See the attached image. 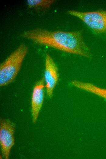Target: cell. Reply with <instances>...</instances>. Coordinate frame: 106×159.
Here are the masks:
<instances>
[{
    "instance_id": "3957f363",
    "label": "cell",
    "mask_w": 106,
    "mask_h": 159,
    "mask_svg": "<svg viewBox=\"0 0 106 159\" xmlns=\"http://www.w3.org/2000/svg\"><path fill=\"white\" fill-rule=\"evenodd\" d=\"M68 13L81 20L95 32L106 34V10L81 12L72 10Z\"/></svg>"
},
{
    "instance_id": "6da1fadb",
    "label": "cell",
    "mask_w": 106,
    "mask_h": 159,
    "mask_svg": "<svg viewBox=\"0 0 106 159\" xmlns=\"http://www.w3.org/2000/svg\"><path fill=\"white\" fill-rule=\"evenodd\" d=\"M21 36L40 45L87 58L91 57L90 49L80 31H51L38 28L25 31Z\"/></svg>"
},
{
    "instance_id": "ba28073f",
    "label": "cell",
    "mask_w": 106,
    "mask_h": 159,
    "mask_svg": "<svg viewBox=\"0 0 106 159\" xmlns=\"http://www.w3.org/2000/svg\"><path fill=\"white\" fill-rule=\"evenodd\" d=\"M55 2L52 0H28L27 4L30 8H41L47 9L49 8Z\"/></svg>"
},
{
    "instance_id": "52a82bcc",
    "label": "cell",
    "mask_w": 106,
    "mask_h": 159,
    "mask_svg": "<svg viewBox=\"0 0 106 159\" xmlns=\"http://www.w3.org/2000/svg\"><path fill=\"white\" fill-rule=\"evenodd\" d=\"M71 84L77 88L90 92L106 100V89L99 87L91 83L76 80L72 81Z\"/></svg>"
},
{
    "instance_id": "277c9868",
    "label": "cell",
    "mask_w": 106,
    "mask_h": 159,
    "mask_svg": "<svg viewBox=\"0 0 106 159\" xmlns=\"http://www.w3.org/2000/svg\"><path fill=\"white\" fill-rule=\"evenodd\" d=\"M15 124L8 119L0 120V144L2 153L5 159L9 158L10 151L15 143Z\"/></svg>"
},
{
    "instance_id": "7a4b0ae2",
    "label": "cell",
    "mask_w": 106,
    "mask_h": 159,
    "mask_svg": "<svg viewBox=\"0 0 106 159\" xmlns=\"http://www.w3.org/2000/svg\"><path fill=\"white\" fill-rule=\"evenodd\" d=\"M28 51L24 43L21 44L0 65V85L6 86L15 79Z\"/></svg>"
},
{
    "instance_id": "8992f818",
    "label": "cell",
    "mask_w": 106,
    "mask_h": 159,
    "mask_svg": "<svg viewBox=\"0 0 106 159\" xmlns=\"http://www.w3.org/2000/svg\"><path fill=\"white\" fill-rule=\"evenodd\" d=\"M45 87V82L43 77L36 83L33 89L31 106L32 121L34 123H35L37 122L43 104Z\"/></svg>"
},
{
    "instance_id": "5b68a950",
    "label": "cell",
    "mask_w": 106,
    "mask_h": 159,
    "mask_svg": "<svg viewBox=\"0 0 106 159\" xmlns=\"http://www.w3.org/2000/svg\"><path fill=\"white\" fill-rule=\"evenodd\" d=\"M44 79L47 96L51 98L58 80V67L51 56L46 54Z\"/></svg>"
}]
</instances>
